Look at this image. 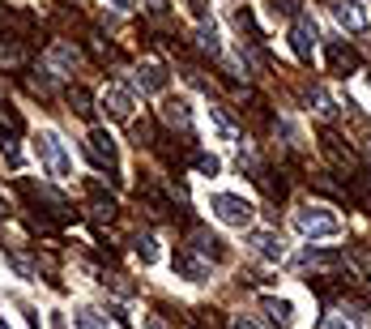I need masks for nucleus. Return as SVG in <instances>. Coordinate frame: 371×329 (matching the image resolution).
Returning a JSON list of instances; mask_svg holds the SVG:
<instances>
[{"label": "nucleus", "instance_id": "f257e3e1", "mask_svg": "<svg viewBox=\"0 0 371 329\" xmlns=\"http://www.w3.org/2000/svg\"><path fill=\"white\" fill-rule=\"evenodd\" d=\"M295 227L311 240H333V236H342V218L329 205H303V209H295Z\"/></svg>", "mask_w": 371, "mask_h": 329}, {"label": "nucleus", "instance_id": "f03ea898", "mask_svg": "<svg viewBox=\"0 0 371 329\" xmlns=\"http://www.w3.org/2000/svg\"><path fill=\"white\" fill-rule=\"evenodd\" d=\"M209 209H214L227 227H248L252 214H256L252 201H243V197H235V193H214V197H209Z\"/></svg>", "mask_w": 371, "mask_h": 329}, {"label": "nucleus", "instance_id": "7ed1b4c3", "mask_svg": "<svg viewBox=\"0 0 371 329\" xmlns=\"http://www.w3.org/2000/svg\"><path fill=\"white\" fill-rule=\"evenodd\" d=\"M39 158L47 162V172L56 176V180H69L73 176V162H69V154H65V141L56 137V133H39Z\"/></svg>", "mask_w": 371, "mask_h": 329}, {"label": "nucleus", "instance_id": "20e7f679", "mask_svg": "<svg viewBox=\"0 0 371 329\" xmlns=\"http://www.w3.org/2000/svg\"><path fill=\"white\" fill-rule=\"evenodd\" d=\"M316 39H321L316 22L299 13V18H295V26H290V47H295V56H299V60H307V65H311V56H316Z\"/></svg>", "mask_w": 371, "mask_h": 329}, {"label": "nucleus", "instance_id": "39448f33", "mask_svg": "<svg viewBox=\"0 0 371 329\" xmlns=\"http://www.w3.org/2000/svg\"><path fill=\"white\" fill-rule=\"evenodd\" d=\"M98 103H102V112H107L112 120H133V107H137L133 90H124V86H107Z\"/></svg>", "mask_w": 371, "mask_h": 329}, {"label": "nucleus", "instance_id": "423d86ee", "mask_svg": "<svg viewBox=\"0 0 371 329\" xmlns=\"http://www.w3.org/2000/svg\"><path fill=\"white\" fill-rule=\"evenodd\" d=\"M47 65H51V73H56V77H69V73L81 65V51H77L73 43H51V51H47Z\"/></svg>", "mask_w": 371, "mask_h": 329}, {"label": "nucleus", "instance_id": "0eeeda50", "mask_svg": "<svg viewBox=\"0 0 371 329\" xmlns=\"http://www.w3.org/2000/svg\"><path fill=\"white\" fill-rule=\"evenodd\" d=\"M171 265H175L180 278H188V283H205V278H209V261L192 257V248H180V252L171 257Z\"/></svg>", "mask_w": 371, "mask_h": 329}, {"label": "nucleus", "instance_id": "6e6552de", "mask_svg": "<svg viewBox=\"0 0 371 329\" xmlns=\"http://www.w3.org/2000/svg\"><path fill=\"white\" fill-rule=\"evenodd\" d=\"M333 18H337L350 34H363V30H367V13L358 9V0H333Z\"/></svg>", "mask_w": 371, "mask_h": 329}, {"label": "nucleus", "instance_id": "1a4fd4ad", "mask_svg": "<svg viewBox=\"0 0 371 329\" xmlns=\"http://www.w3.org/2000/svg\"><path fill=\"white\" fill-rule=\"evenodd\" d=\"M90 154H94V162H107V167L116 172V141H112V133L107 129H90Z\"/></svg>", "mask_w": 371, "mask_h": 329}, {"label": "nucleus", "instance_id": "9d476101", "mask_svg": "<svg viewBox=\"0 0 371 329\" xmlns=\"http://www.w3.org/2000/svg\"><path fill=\"white\" fill-rule=\"evenodd\" d=\"M196 257H205V261H222L227 257V244L214 236V231H192V244H188Z\"/></svg>", "mask_w": 371, "mask_h": 329}, {"label": "nucleus", "instance_id": "9b49d317", "mask_svg": "<svg viewBox=\"0 0 371 329\" xmlns=\"http://www.w3.org/2000/svg\"><path fill=\"white\" fill-rule=\"evenodd\" d=\"M252 248H256V257H264V261H282V236L278 231H252Z\"/></svg>", "mask_w": 371, "mask_h": 329}, {"label": "nucleus", "instance_id": "f8f14e48", "mask_svg": "<svg viewBox=\"0 0 371 329\" xmlns=\"http://www.w3.org/2000/svg\"><path fill=\"white\" fill-rule=\"evenodd\" d=\"M329 65H333L337 73H354V69H358V51L346 47L342 39H333V43H329Z\"/></svg>", "mask_w": 371, "mask_h": 329}, {"label": "nucleus", "instance_id": "ddd939ff", "mask_svg": "<svg viewBox=\"0 0 371 329\" xmlns=\"http://www.w3.org/2000/svg\"><path fill=\"white\" fill-rule=\"evenodd\" d=\"M163 120L188 133V129H192V107H188V98H167V103H163Z\"/></svg>", "mask_w": 371, "mask_h": 329}, {"label": "nucleus", "instance_id": "4468645a", "mask_svg": "<svg viewBox=\"0 0 371 329\" xmlns=\"http://www.w3.org/2000/svg\"><path fill=\"white\" fill-rule=\"evenodd\" d=\"M137 86H141L145 94H158V90L167 86V69H163V65H141V69H137Z\"/></svg>", "mask_w": 371, "mask_h": 329}, {"label": "nucleus", "instance_id": "2eb2a0df", "mask_svg": "<svg viewBox=\"0 0 371 329\" xmlns=\"http://www.w3.org/2000/svg\"><path fill=\"white\" fill-rule=\"evenodd\" d=\"M0 65H5V69H18V65H26V47H22L13 34H0Z\"/></svg>", "mask_w": 371, "mask_h": 329}, {"label": "nucleus", "instance_id": "dca6fc26", "mask_svg": "<svg viewBox=\"0 0 371 329\" xmlns=\"http://www.w3.org/2000/svg\"><path fill=\"white\" fill-rule=\"evenodd\" d=\"M260 304H264V312H269L274 321H282V325H290V316H295V308H290V299H278V295H264Z\"/></svg>", "mask_w": 371, "mask_h": 329}, {"label": "nucleus", "instance_id": "f3484780", "mask_svg": "<svg viewBox=\"0 0 371 329\" xmlns=\"http://www.w3.org/2000/svg\"><path fill=\"white\" fill-rule=\"evenodd\" d=\"M196 47L209 51V56H222V43H218V30H214V26H201V30H196Z\"/></svg>", "mask_w": 371, "mask_h": 329}, {"label": "nucleus", "instance_id": "a211bd4d", "mask_svg": "<svg viewBox=\"0 0 371 329\" xmlns=\"http://www.w3.org/2000/svg\"><path fill=\"white\" fill-rule=\"evenodd\" d=\"M209 120H214V129H218V137H227V141H235V124H231V116L222 112V107H214V103H209Z\"/></svg>", "mask_w": 371, "mask_h": 329}, {"label": "nucleus", "instance_id": "6ab92c4d", "mask_svg": "<svg viewBox=\"0 0 371 329\" xmlns=\"http://www.w3.org/2000/svg\"><path fill=\"white\" fill-rule=\"evenodd\" d=\"M235 26L252 39V43H260L264 34H260V26H256V18H252V9H235Z\"/></svg>", "mask_w": 371, "mask_h": 329}, {"label": "nucleus", "instance_id": "aec40b11", "mask_svg": "<svg viewBox=\"0 0 371 329\" xmlns=\"http://www.w3.org/2000/svg\"><path fill=\"white\" fill-rule=\"evenodd\" d=\"M321 329H363V325H358L354 312H329V316L321 321Z\"/></svg>", "mask_w": 371, "mask_h": 329}, {"label": "nucleus", "instance_id": "412c9836", "mask_svg": "<svg viewBox=\"0 0 371 329\" xmlns=\"http://www.w3.org/2000/svg\"><path fill=\"white\" fill-rule=\"evenodd\" d=\"M269 13H274V18H290V22H295V18L303 13V0H269Z\"/></svg>", "mask_w": 371, "mask_h": 329}, {"label": "nucleus", "instance_id": "4be33fe9", "mask_svg": "<svg viewBox=\"0 0 371 329\" xmlns=\"http://www.w3.org/2000/svg\"><path fill=\"white\" fill-rule=\"evenodd\" d=\"M90 197H94V214H98V218H112V214H116V197H102L98 184H90Z\"/></svg>", "mask_w": 371, "mask_h": 329}, {"label": "nucleus", "instance_id": "5701e85b", "mask_svg": "<svg viewBox=\"0 0 371 329\" xmlns=\"http://www.w3.org/2000/svg\"><path fill=\"white\" fill-rule=\"evenodd\" d=\"M337 257L333 252H325V248H303L299 252V265H333Z\"/></svg>", "mask_w": 371, "mask_h": 329}, {"label": "nucleus", "instance_id": "b1692460", "mask_svg": "<svg viewBox=\"0 0 371 329\" xmlns=\"http://www.w3.org/2000/svg\"><path fill=\"white\" fill-rule=\"evenodd\" d=\"M192 167H196L201 176H218V172H222V162H218L214 154H192Z\"/></svg>", "mask_w": 371, "mask_h": 329}, {"label": "nucleus", "instance_id": "393cba45", "mask_svg": "<svg viewBox=\"0 0 371 329\" xmlns=\"http://www.w3.org/2000/svg\"><path fill=\"white\" fill-rule=\"evenodd\" d=\"M69 107H73L77 116H90V112H94V107H90V94H86L81 86H73V90H69Z\"/></svg>", "mask_w": 371, "mask_h": 329}, {"label": "nucleus", "instance_id": "a878e982", "mask_svg": "<svg viewBox=\"0 0 371 329\" xmlns=\"http://www.w3.org/2000/svg\"><path fill=\"white\" fill-rule=\"evenodd\" d=\"M73 325H77V329H112L107 321H98V316H94L90 308H81V312H73Z\"/></svg>", "mask_w": 371, "mask_h": 329}, {"label": "nucleus", "instance_id": "bb28decb", "mask_svg": "<svg viewBox=\"0 0 371 329\" xmlns=\"http://www.w3.org/2000/svg\"><path fill=\"white\" fill-rule=\"evenodd\" d=\"M137 257H141L145 265H154V261H158V240H154V236H141V240H137Z\"/></svg>", "mask_w": 371, "mask_h": 329}, {"label": "nucleus", "instance_id": "cd10ccee", "mask_svg": "<svg viewBox=\"0 0 371 329\" xmlns=\"http://www.w3.org/2000/svg\"><path fill=\"white\" fill-rule=\"evenodd\" d=\"M311 103H316V112H321L325 120H333V116H337V107H333V98H329L325 90H311Z\"/></svg>", "mask_w": 371, "mask_h": 329}, {"label": "nucleus", "instance_id": "c85d7f7f", "mask_svg": "<svg viewBox=\"0 0 371 329\" xmlns=\"http://www.w3.org/2000/svg\"><path fill=\"white\" fill-rule=\"evenodd\" d=\"M133 137H137V146H145V141L154 137V124H149V120H141V124H133Z\"/></svg>", "mask_w": 371, "mask_h": 329}, {"label": "nucleus", "instance_id": "c756f323", "mask_svg": "<svg viewBox=\"0 0 371 329\" xmlns=\"http://www.w3.org/2000/svg\"><path fill=\"white\" fill-rule=\"evenodd\" d=\"M201 325H205V329H222L218 316H214V308H201Z\"/></svg>", "mask_w": 371, "mask_h": 329}, {"label": "nucleus", "instance_id": "7c9ffc66", "mask_svg": "<svg viewBox=\"0 0 371 329\" xmlns=\"http://www.w3.org/2000/svg\"><path fill=\"white\" fill-rule=\"evenodd\" d=\"M145 9H149L154 18H167V0H145Z\"/></svg>", "mask_w": 371, "mask_h": 329}, {"label": "nucleus", "instance_id": "2f4dec72", "mask_svg": "<svg viewBox=\"0 0 371 329\" xmlns=\"http://www.w3.org/2000/svg\"><path fill=\"white\" fill-rule=\"evenodd\" d=\"M231 329H256V321H252V316H235V325H231Z\"/></svg>", "mask_w": 371, "mask_h": 329}, {"label": "nucleus", "instance_id": "473e14b6", "mask_svg": "<svg viewBox=\"0 0 371 329\" xmlns=\"http://www.w3.org/2000/svg\"><path fill=\"white\" fill-rule=\"evenodd\" d=\"M107 5H116V9H133V0H107Z\"/></svg>", "mask_w": 371, "mask_h": 329}, {"label": "nucleus", "instance_id": "72a5a7b5", "mask_svg": "<svg viewBox=\"0 0 371 329\" xmlns=\"http://www.w3.org/2000/svg\"><path fill=\"white\" fill-rule=\"evenodd\" d=\"M0 329H9V325H5V321H0Z\"/></svg>", "mask_w": 371, "mask_h": 329}]
</instances>
